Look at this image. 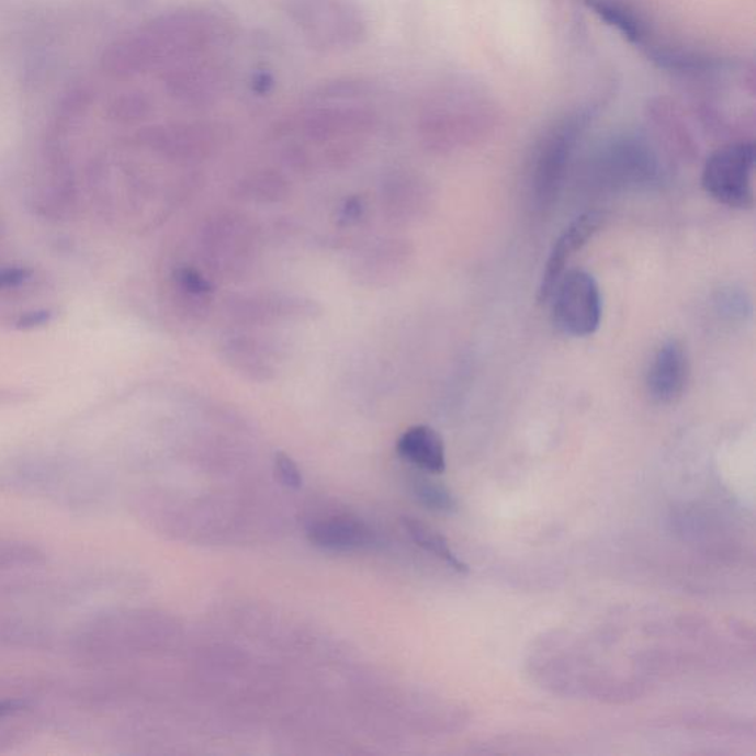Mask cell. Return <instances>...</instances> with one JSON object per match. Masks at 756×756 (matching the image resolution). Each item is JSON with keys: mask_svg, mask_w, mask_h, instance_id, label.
Returning <instances> with one entry per match:
<instances>
[{"mask_svg": "<svg viewBox=\"0 0 756 756\" xmlns=\"http://www.w3.org/2000/svg\"><path fill=\"white\" fill-rule=\"evenodd\" d=\"M755 145H725L709 156L702 172V187L716 202L732 208H752L755 204Z\"/></svg>", "mask_w": 756, "mask_h": 756, "instance_id": "obj_1", "label": "cell"}, {"mask_svg": "<svg viewBox=\"0 0 756 756\" xmlns=\"http://www.w3.org/2000/svg\"><path fill=\"white\" fill-rule=\"evenodd\" d=\"M550 297H553V319L558 330L572 337H588L599 330L603 297L591 273L584 269L563 272Z\"/></svg>", "mask_w": 756, "mask_h": 756, "instance_id": "obj_2", "label": "cell"}, {"mask_svg": "<svg viewBox=\"0 0 756 756\" xmlns=\"http://www.w3.org/2000/svg\"><path fill=\"white\" fill-rule=\"evenodd\" d=\"M603 213L589 211L576 217L574 222L555 240L553 249L546 259L544 273H542L540 287H538L537 301L544 303L549 301L554 285L561 280L565 272L566 264L576 251L583 249L594 235L599 233L603 225Z\"/></svg>", "mask_w": 756, "mask_h": 756, "instance_id": "obj_3", "label": "cell"}, {"mask_svg": "<svg viewBox=\"0 0 756 756\" xmlns=\"http://www.w3.org/2000/svg\"><path fill=\"white\" fill-rule=\"evenodd\" d=\"M690 375L689 354L681 341L670 339L657 349L647 373V391L659 404H673L686 391Z\"/></svg>", "mask_w": 756, "mask_h": 756, "instance_id": "obj_4", "label": "cell"}, {"mask_svg": "<svg viewBox=\"0 0 756 756\" xmlns=\"http://www.w3.org/2000/svg\"><path fill=\"white\" fill-rule=\"evenodd\" d=\"M306 533L312 545L332 553L369 550L379 544L377 532L360 517L352 515H335L315 520Z\"/></svg>", "mask_w": 756, "mask_h": 756, "instance_id": "obj_5", "label": "cell"}, {"mask_svg": "<svg viewBox=\"0 0 756 756\" xmlns=\"http://www.w3.org/2000/svg\"><path fill=\"white\" fill-rule=\"evenodd\" d=\"M397 454L422 472L441 474L447 470L445 443L429 426H414L396 443Z\"/></svg>", "mask_w": 756, "mask_h": 756, "instance_id": "obj_6", "label": "cell"}, {"mask_svg": "<svg viewBox=\"0 0 756 756\" xmlns=\"http://www.w3.org/2000/svg\"><path fill=\"white\" fill-rule=\"evenodd\" d=\"M233 315L245 323H269L273 319L314 314L315 303L302 298L263 296L242 297L230 303Z\"/></svg>", "mask_w": 756, "mask_h": 756, "instance_id": "obj_7", "label": "cell"}, {"mask_svg": "<svg viewBox=\"0 0 756 756\" xmlns=\"http://www.w3.org/2000/svg\"><path fill=\"white\" fill-rule=\"evenodd\" d=\"M576 132H578L576 123H571L569 126L563 127L554 136V139L551 140L545 153H542L540 169H538V178H540L538 185H540L541 190L550 191L554 183L557 182L558 173L562 172L572 145H574Z\"/></svg>", "mask_w": 756, "mask_h": 756, "instance_id": "obj_8", "label": "cell"}, {"mask_svg": "<svg viewBox=\"0 0 756 756\" xmlns=\"http://www.w3.org/2000/svg\"><path fill=\"white\" fill-rule=\"evenodd\" d=\"M585 3L631 44H640L643 41L642 21L621 0H585Z\"/></svg>", "mask_w": 756, "mask_h": 756, "instance_id": "obj_9", "label": "cell"}, {"mask_svg": "<svg viewBox=\"0 0 756 756\" xmlns=\"http://www.w3.org/2000/svg\"><path fill=\"white\" fill-rule=\"evenodd\" d=\"M403 524L405 531L411 537V540L416 542L418 546H421L422 550H426L427 553L441 558L448 566H451L452 569L456 572H461V574L469 572L467 565H464V563L456 557L454 551L451 550L450 542L447 541V538L441 535L438 531H435L429 524L422 523L420 520L414 519V517H404Z\"/></svg>", "mask_w": 756, "mask_h": 756, "instance_id": "obj_10", "label": "cell"}, {"mask_svg": "<svg viewBox=\"0 0 756 756\" xmlns=\"http://www.w3.org/2000/svg\"><path fill=\"white\" fill-rule=\"evenodd\" d=\"M413 494L417 501L422 507H426L427 510L454 512L459 508L454 494L447 486L427 479V477H416L413 481Z\"/></svg>", "mask_w": 756, "mask_h": 756, "instance_id": "obj_11", "label": "cell"}, {"mask_svg": "<svg viewBox=\"0 0 756 756\" xmlns=\"http://www.w3.org/2000/svg\"><path fill=\"white\" fill-rule=\"evenodd\" d=\"M44 563L45 554L36 546L0 538V569H25Z\"/></svg>", "mask_w": 756, "mask_h": 756, "instance_id": "obj_12", "label": "cell"}, {"mask_svg": "<svg viewBox=\"0 0 756 756\" xmlns=\"http://www.w3.org/2000/svg\"><path fill=\"white\" fill-rule=\"evenodd\" d=\"M242 199L256 200V202H278L281 196L287 194L284 183L272 178H258L242 183L240 191Z\"/></svg>", "mask_w": 756, "mask_h": 756, "instance_id": "obj_13", "label": "cell"}, {"mask_svg": "<svg viewBox=\"0 0 756 756\" xmlns=\"http://www.w3.org/2000/svg\"><path fill=\"white\" fill-rule=\"evenodd\" d=\"M179 289L191 297L208 296L213 292L212 284L199 271L192 268H181L174 273Z\"/></svg>", "mask_w": 756, "mask_h": 756, "instance_id": "obj_14", "label": "cell"}, {"mask_svg": "<svg viewBox=\"0 0 756 756\" xmlns=\"http://www.w3.org/2000/svg\"><path fill=\"white\" fill-rule=\"evenodd\" d=\"M273 469L278 481L290 489H301L303 486V476L301 469L292 456L285 452H277L275 461H273Z\"/></svg>", "mask_w": 756, "mask_h": 756, "instance_id": "obj_15", "label": "cell"}, {"mask_svg": "<svg viewBox=\"0 0 756 756\" xmlns=\"http://www.w3.org/2000/svg\"><path fill=\"white\" fill-rule=\"evenodd\" d=\"M32 273L23 267L0 268V290L19 287L32 278Z\"/></svg>", "mask_w": 756, "mask_h": 756, "instance_id": "obj_16", "label": "cell"}, {"mask_svg": "<svg viewBox=\"0 0 756 756\" xmlns=\"http://www.w3.org/2000/svg\"><path fill=\"white\" fill-rule=\"evenodd\" d=\"M53 318V312L50 311H34L29 312V314H23L16 319V328L21 330H27V328H34L38 326H45Z\"/></svg>", "mask_w": 756, "mask_h": 756, "instance_id": "obj_17", "label": "cell"}, {"mask_svg": "<svg viewBox=\"0 0 756 756\" xmlns=\"http://www.w3.org/2000/svg\"><path fill=\"white\" fill-rule=\"evenodd\" d=\"M362 211H364L362 200L358 199V196H352V199L346 200L343 207L340 208L339 221L345 225L353 224V222L360 219Z\"/></svg>", "mask_w": 756, "mask_h": 756, "instance_id": "obj_18", "label": "cell"}, {"mask_svg": "<svg viewBox=\"0 0 756 756\" xmlns=\"http://www.w3.org/2000/svg\"><path fill=\"white\" fill-rule=\"evenodd\" d=\"M20 707L21 704L19 702H0V719L15 712Z\"/></svg>", "mask_w": 756, "mask_h": 756, "instance_id": "obj_19", "label": "cell"}, {"mask_svg": "<svg viewBox=\"0 0 756 756\" xmlns=\"http://www.w3.org/2000/svg\"><path fill=\"white\" fill-rule=\"evenodd\" d=\"M23 395H14V393L10 391H3V388H0V403H10V400L14 399H21Z\"/></svg>", "mask_w": 756, "mask_h": 756, "instance_id": "obj_20", "label": "cell"}, {"mask_svg": "<svg viewBox=\"0 0 756 756\" xmlns=\"http://www.w3.org/2000/svg\"><path fill=\"white\" fill-rule=\"evenodd\" d=\"M0 230H2V229H0Z\"/></svg>", "mask_w": 756, "mask_h": 756, "instance_id": "obj_21", "label": "cell"}]
</instances>
